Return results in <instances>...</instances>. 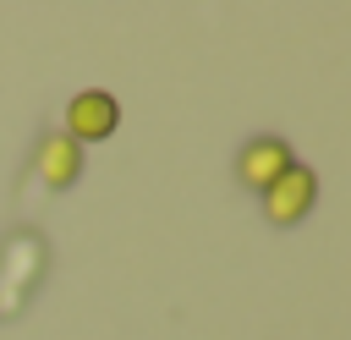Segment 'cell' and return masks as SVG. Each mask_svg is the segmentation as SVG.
<instances>
[{
    "instance_id": "obj_4",
    "label": "cell",
    "mask_w": 351,
    "mask_h": 340,
    "mask_svg": "<svg viewBox=\"0 0 351 340\" xmlns=\"http://www.w3.org/2000/svg\"><path fill=\"white\" fill-rule=\"evenodd\" d=\"M291 165H296V159H291V143H285V137H274V132L247 137V143H241V154H236V175H241V186H252V192L274 186Z\"/></svg>"
},
{
    "instance_id": "obj_1",
    "label": "cell",
    "mask_w": 351,
    "mask_h": 340,
    "mask_svg": "<svg viewBox=\"0 0 351 340\" xmlns=\"http://www.w3.org/2000/svg\"><path fill=\"white\" fill-rule=\"evenodd\" d=\"M49 269V247L38 230H11L5 247H0V318H16L27 307V296L38 291Z\"/></svg>"
},
{
    "instance_id": "obj_5",
    "label": "cell",
    "mask_w": 351,
    "mask_h": 340,
    "mask_svg": "<svg viewBox=\"0 0 351 340\" xmlns=\"http://www.w3.org/2000/svg\"><path fill=\"white\" fill-rule=\"evenodd\" d=\"M33 175H38L49 192H66V186L82 175V148H77L66 132H44L38 148H33Z\"/></svg>"
},
{
    "instance_id": "obj_2",
    "label": "cell",
    "mask_w": 351,
    "mask_h": 340,
    "mask_svg": "<svg viewBox=\"0 0 351 340\" xmlns=\"http://www.w3.org/2000/svg\"><path fill=\"white\" fill-rule=\"evenodd\" d=\"M258 197H263V219H269V225H280V230H285V225H302V219L313 214V203H318V175H313L307 165H291V170H285L274 186H263Z\"/></svg>"
},
{
    "instance_id": "obj_3",
    "label": "cell",
    "mask_w": 351,
    "mask_h": 340,
    "mask_svg": "<svg viewBox=\"0 0 351 340\" xmlns=\"http://www.w3.org/2000/svg\"><path fill=\"white\" fill-rule=\"evenodd\" d=\"M115 126H121V104H115V93H104V88H82V93H71V104H66V137H71L77 148L115 137Z\"/></svg>"
}]
</instances>
